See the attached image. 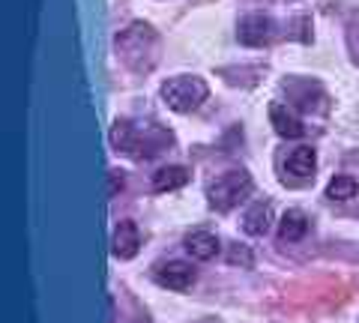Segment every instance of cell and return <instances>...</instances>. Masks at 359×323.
Here are the masks:
<instances>
[{
  "mask_svg": "<svg viewBox=\"0 0 359 323\" xmlns=\"http://www.w3.org/2000/svg\"><path fill=\"white\" fill-rule=\"evenodd\" d=\"M314 165H318V156H314L311 147H297L287 156V171L294 177H299V180H306V177L314 174Z\"/></svg>",
  "mask_w": 359,
  "mask_h": 323,
  "instance_id": "4fadbf2b",
  "label": "cell"
},
{
  "mask_svg": "<svg viewBox=\"0 0 359 323\" xmlns=\"http://www.w3.org/2000/svg\"><path fill=\"white\" fill-rule=\"evenodd\" d=\"M356 192H359V183L353 180V177H347V174L332 177L330 186H327V198L330 200H351V198H356Z\"/></svg>",
  "mask_w": 359,
  "mask_h": 323,
  "instance_id": "5bb4252c",
  "label": "cell"
},
{
  "mask_svg": "<svg viewBox=\"0 0 359 323\" xmlns=\"http://www.w3.org/2000/svg\"><path fill=\"white\" fill-rule=\"evenodd\" d=\"M111 144L117 150L135 156V159H150V156L162 153L165 144H171V132L156 129V126H147L141 132L123 120V123H114V129H111Z\"/></svg>",
  "mask_w": 359,
  "mask_h": 323,
  "instance_id": "7a4b0ae2",
  "label": "cell"
},
{
  "mask_svg": "<svg viewBox=\"0 0 359 323\" xmlns=\"http://www.w3.org/2000/svg\"><path fill=\"white\" fill-rule=\"evenodd\" d=\"M219 237L216 233H210V231H192L186 237V252L192 254L195 261H212L219 254Z\"/></svg>",
  "mask_w": 359,
  "mask_h": 323,
  "instance_id": "9c48e42d",
  "label": "cell"
},
{
  "mask_svg": "<svg viewBox=\"0 0 359 323\" xmlns=\"http://www.w3.org/2000/svg\"><path fill=\"white\" fill-rule=\"evenodd\" d=\"M252 177L245 174V171H228V174H222L219 180H212L210 188H207V198H210V207H216L222 209V213H228V209H233L240 204L243 198H249L252 195Z\"/></svg>",
  "mask_w": 359,
  "mask_h": 323,
  "instance_id": "277c9868",
  "label": "cell"
},
{
  "mask_svg": "<svg viewBox=\"0 0 359 323\" xmlns=\"http://www.w3.org/2000/svg\"><path fill=\"white\" fill-rule=\"evenodd\" d=\"M108 180H111V188H108V192H111V198H114L120 188H123V174H120V171H111V174H108Z\"/></svg>",
  "mask_w": 359,
  "mask_h": 323,
  "instance_id": "9a60e30c",
  "label": "cell"
},
{
  "mask_svg": "<svg viewBox=\"0 0 359 323\" xmlns=\"http://www.w3.org/2000/svg\"><path fill=\"white\" fill-rule=\"evenodd\" d=\"M117 54L123 57V63L135 72H150L156 60H159V36L153 33L150 25H141L135 21L126 30H120L117 36Z\"/></svg>",
  "mask_w": 359,
  "mask_h": 323,
  "instance_id": "6da1fadb",
  "label": "cell"
},
{
  "mask_svg": "<svg viewBox=\"0 0 359 323\" xmlns=\"http://www.w3.org/2000/svg\"><path fill=\"white\" fill-rule=\"evenodd\" d=\"M240 39L245 46H266L269 39H273V21L266 15L255 13V15H245L240 21Z\"/></svg>",
  "mask_w": 359,
  "mask_h": 323,
  "instance_id": "ba28073f",
  "label": "cell"
},
{
  "mask_svg": "<svg viewBox=\"0 0 359 323\" xmlns=\"http://www.w3.org/2000/svg\"><path fill=\"white\" fill-rule=\"evenodd\" d=\"M141 249V231L132 219H123L114 228V258L120 261H132Z\"/></svg>",
  "mask_w": 359,
  "mask_h": 323,
  "instance_id": "8992f818",
  "label": "cell"
},
{
  "mask_svg": "<svg viewBox=\"0 0 359 323\" xmlns=\"http://www.w3.org/2000/svg\"><path fill=\"white\" fill-rule=\"evenodd\" d=\"M306 231H309V216L302 213V209H287L282 221H278V237H282V242H297L306 237Z\"/></svg>",
  "mask_w": 359,
  "mask_h": 323,
  "instance_id": "8fae6325",
  "label": "cell"
},
{
  "mask_svg": "<svg viewBox=\"0 0 359 323\" xmlns=\"http://www.w3.org/2000/svg\"><path fill=\"white\" fill-rule=\"evenodd\" d=\"M189 183V168L183 165H168L153 174V188L156 192H174V188H183Z\"/></svg>",
  "mask_w": 359,
  "mask_h": 323,
  "instance_id": "7c38bea8",
  "label": "cell"
},
{
  "mask_svg": "<svg viewBox=\"0 0 359 323\" xmlns=\"http://www.w3.org/2000/svg\"><path fill=\"white\" fill-rule=\"evenodd\" d=\"M156 282L168 291H189L195 284V270L186 261H168L156 270Z\"/></svg>",
  "mask_w": 359,
  "mask_h": 323,
  "instance_id": "5b68a950",
  "label": "cell"
},
{
  "mask_svg": "<svg viewBox=\"0 0 359 323\" xmlns=\"http://www.w3.org/2000/svg\"><path fill=\"white\" fill-rule=\"evenodd\" d=\"M243 228H245V233H252V237L269 233V228H273V207L264 204V200L261 204H252L243 216Z\"/></svg>",
  "mask_w": 359,
  "mask_h": 323,
  "instance_id": "30bf717a",
  "label": "cell"
},
{
  "mask_svg": "<svg viewBox=\"0 0 359 323\" xmlns=\"http://www.w3.org/2000/svg\"><path fill=\"white\" fill-rule=\"evenodd\" d=\"M210 96V87L204 78H195V75H177V78H168L162 84V99L171 111H195L201 102H207Z\"/></svg>",
  "mask_w": 359,
  "mask_h": 323,
  "instance_id": "3957f363",
  "label": "cell"
},
{
  "mask_svg": "<svg viewBox=\"0 0 359 323\" xmlns=\"http://www.w3.org/2000/svg\"><path fill=\"white\" fill-rule=\"evenodd\" d=\"M269 123H273L276 135H282V138H302V135H306V126H302V120L287 105H282V102L269 105Z\"/></svg>",
  "mask_w": 359,
  "mask_h": 323,
  "instance_id": "52a82bcc",
  "label": "cell"
}]
</instances>
